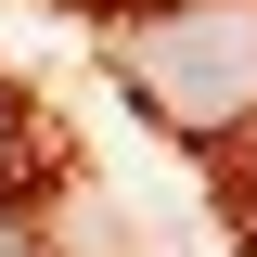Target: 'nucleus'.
Segmentation results:
<instances>
[{
	"label": "nucleus",
	"instance_id": "obj_1",
	"mask_svg": "<svg viewBox=\"0 0 257 257\" xmlns=\"http://www.w3.org/2000/svg\"><path fill=\"white\" fill-rule=\"evenodd\" d=\"M116 90L180 142H219L257 116V13L231 0H155L116 26Z\"/></svg>",
	"mask_w": 257,
	"mask_h": 257
},
{
	"label": "nucleus",
	"instance_id": "obj_2",
	"mask_svg": "<svg viewBox=\"0 0 257 257\" xmlns=\"http://www.w3.org/2000/svg\"><path fill=\"white\" fill-rule=\"evenodd\" d=\"M39 167V128H26V90H13V77H0V193L26 180Z\"/></svg>",
	"mask_w": 257,
	"mask_h": 257
}]
</instances>
